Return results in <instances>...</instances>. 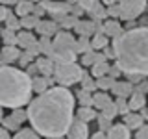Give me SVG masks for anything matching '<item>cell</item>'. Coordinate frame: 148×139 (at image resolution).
Returning a JSON list of instances; mask_svg holds the SVG:
<instances>
[{"label":"cell","mask_w":148,"mask_h":139,"mask_svg":"<svg viewBox=\"0 0 148 139\" xmlns=\"http://www.w3.org/2000/svg\"><path fill=\"white\" fill-rule=\"evenodd\" d=\"M74 102L76 95L67 87L56 85L37 98L30 102L26 108L28 120L32 128L45 139L48 137H63L69 133L74 119Z\"/></svg>","instance_id":"6da1fadb"},{"label":"cell","mask_w":148,"mask_h":139,"mask_svg":"<svg viewBox=\"0 0 148 139\" xmlns=\"http://www.w3.org/2000/svg\"><path fill=\"white\" fill-rule=\"evenodd\" d=\"M115 50V63L124 74H137L148 78V26L124 32L111 43Z\"/></svg>","instance_id":"7a4b0ae2"},{"label":"cell","mask_w":148,"mask_h":139,"mask_svg":"<svg viewBox=\"0 0 148 139\" xmlns=\"http://www.w3.org/2000/svg\"><path fill=\"white\" fill-rule=\"evenodd\" d=\"M32 93H34V80L17 67L0 69V104L2 108L21 109L30 106Z\"/></svg>","instance_id":"3957f363"},{"label":"cell","mask_w":148,"mask_h":139,"mask_svg":"<svg viewBox=\"0 0 148 139\" xmlns=\"http://www.w3.org/2000/svg\"><path fill=\"white\" fill-rule=\"evenodd\" d=\"M78 52V39H74L71 32L61 30L52 39V59L58 65L65 63H76Z\"/></svg>","instance_id":"277c9868"},{"label":"cell","mask_w":148,"mask_h":139,"mask_svg":"<svg viewBox=\"0 0 148 139\" xmlns=\"http://www.w3.org/2000/svg\"><path fill=\"white\" fill-rule=\"evenodd\" d=\"M85 71L80 63H65L58 65L56 63V72H54V80L59 87H71L74 83H82V78Z\"/></svg>","instance_id":"5b68a950"},{"label":"cell","mask_w":148,"mask_h":139,"mask_svg":"<svg viewBox=\"0 0 148 139\" xmlns=\"http://www.w3.org/2000/svg\"><path fill=\"white\" fill-rule=\"evenodd\" d=\"M146 8H148V4L145 0H120L119 2L120 19L126 21V22L137 21V19L146 11Z\"/></svg>","instance_id":"8992f818"},{"label":"cell","mask_w":148,"mask_h":139,"mask_svg":"<svg viewBox=\"0 0 148 139\" xmlns=\"http://www.w3.org/2000/svg\"><path fill=\"white\" fill-rule=\"evenodd\" d=\"M52 17L56 15H71L72 13V2H39Z\"/></svg>","instance_id":"52a82bcc"},{"label":"cell","mask_w":148,"mask_h":139,"mask_svg":"<svg viewBox=\"0 0 148 139\" xmlns=\"http://www.w3.org/2000/svg\"><path fill=\"white\" fill-rule=\"evenodd\" d=\"M74 32L80 37H89V39H92L96 35V22L91 21V19H80L76 28H74Z\"/></svg>","instance_id":"ba28073f"},{"label":"cell","mask_w":148,"mask_h":139,"mask_svg":"<svg viewBox=\"0 0 148 139\" xmlns=\"http://www.w3.org/2000/svg\"><path fill=\"white\" fill-rule=\"evenodd\" d=\"M59 32H61V28H59V24L54 22L52 19H48V21H41L39 26H37V34H39L41 37H48V39L56 37Z\"/></svg>","instance_id":"9c48e42d"},{"label":"cell","mask_w":148,"mask_h":139,"mask_svg":"<svg viewBox=\"0 0 148 139\" xmlns=\"http://www.w3.org/2000/svg\"><path fill=\"white\" fill-rule=\"evenodd\" d=\"M67 139H89V124L76 119L67 133Z\"/></svg>","instance_id":"30bf717a"},{"label":"cell","mask_w":148,"mask_h":139,"mask_svg":"<svg viewBox=\"0 0 148 139\" xmlns=\"http://www.w3.org/2000/svg\"><path fill=\"white\" fill-rule=\"evenodd\" d=\"M21 50L17 46H4L2 48V56H0V61H2V67H11L13 63H18L21 59Z\"/></svg>","instance_id":"8fae6325"},{"label":"cell","mask_w":148,"mask_h":139,"mask_svg":"<svg viewBox=\"0 0 148 139\" xmlns=\"http://www.w3.org/2000/svg\"><path fill=\"white\" fill-rule=\"evenodd\" d=\"M111 91H113V95L117 98H130L133 95V91H135V85H132L128 80H117Z\"/></svg>","instance_id":"7c38bea8"},{"label":"cell","mask_w":148,"mask_h":139,"mask_svg":"<svg viewBox=\"0 0 148 139\" xmlns=\"http://www.w3.org/2000/svg\"><path fill=\"white\" fill-rule=\"evenodd\" d=\"M37 67H39V72L41 76L45 78H54V72H56V61L52 58H45V56H41V58H37Z\"/></svg>","instance_id":"4fadbf2b"},{"label":"cell","mask_w":148,"mask_h":139,"mask_svg":"<svg viewBox=\"0 0 148 139\" xmlns=\"http://www.w3.org/2000/svg\"><path fill=\"white\" fill-rule=\"evenodd\" d=\"M104 34L109 37V39H117L119 35L124 34V26L120 24L119 21H115V19H108V21L104 22Z\"/></svg>","instance_id":"5bb4252c"},{"label":"cell","mask_w":148,"mask_h":139,"mask_svg":"<svg viewBox=\"0 0 148 139\" xmlns=\"http://www.w3.org/2000/svg\"><path fill=\"white\" fill-rule=\"evenodd\" d=\"M108 139H132V130L124 122L113 124V128L108 132Z\"/></svg>","instance_id":"9a60e30c"},{"label":"cell","mask_w":148,"mask_h":139,"mask_svg":"<svg viewBox=\"0 0 148 139\" xmlns=\"http://www.w3.org/2000/svg\"><path fill=\"white\" fill-rule=\"evenodd\" d=\"M128 104L133 113H139L143 108H146V95H143L139 91H133V95L128 98Z\"/></svg>","instance_id":"2e32d148"},{"label":"cell","mask_w":148,"mask_h":139,"mask_svg":"<svg viewBox=\"0 0 148 139\" xmlns=\"http://www.w3.org/2000/svg\"><path fill=\"white\" fill-rule=\"evenodd\" d=\"M54 82H56L54 78H45V76L34 78V93H37V95H43V93H46L48 89H52V83Z\"/></svg>","instance_id":"e0dca14e"},{"label":"cell","mask_w":148,"mask_h":139,"mask_svg":"<svg viewBox=\"0 0 148 139\" xmlns=\"http://www.w3.org/2000/svg\"><path fill=\"white\" fill-rule=\"evenodd\" d=\"M98 115L100 113H96L95 108H78V111H76V119L82 120V122H85V124H89L91 120H96Z\"/></svg>","instance_id":"ac0fdd59"},{"label":"cell","mask_w":148,"mask_h":139,"mask_svg":"<svg viewBox=\"0 0 148 139\" xmlns=\"http://www.w3.org/2000/svg\"><path fill=\"white\" fill-rule=\"evenodd\" d=\"M124 124L130 128V130H139L145 126V119L141 117V113H128L126 117H124Z\"/></svg>","instance_id":"d6986e66"},{"label":"cell","mask_w":148,"mask_h":139,"mask_svg":"<svg viewBox=\"0 0 148 139\" xmlns=\"http://www.w3.org/2000/svg\"><path fill=\"white\" fill-rule=\"evenodd\" d=\"M35 43H37V39H35V35L32 34V32H26V30L18 32V46H21L22 50L32 48Z\"/></svg>","instance_id":"ffe728a7"},{"label":"cell","mask_w":148,"mask_h":139,"mask_svg":"<svg viewBox=\"0 0 148 139\" xmlns=\"http://www.w3.org/2000/svg\"><path fill=\"white\" fill-rule=\"evenodd\" d=\"M111 102H113V100H111L109 95L104 93V91H96L95 95H92V106H95L96 109H100V111L104 109L108 104H111Z\"/></svg>","instance_id":"44dd1931"},{"label":"cell","mask_w":148,"mask_h":139,"mask_svg":"<svg viewBox=\"0 0 148 139\" xmlns=\"http://www.w3.org/2000/svg\"><path fill=\"white\" fill-rule=\"evenodd\" d=\"M34 9H35V4H34V2H28V0H21V2H17V6H15V13L22 19V17L32 15V13H34Z\"/></svg>","instance_id":"7402d4cb"},{"label":"cell","mask_w":148,"mask_h":139,"mask_svg":"<svg viewBox=\"0 0 148 139\" xmlns=\"http://www.w3.org/2000/svg\"><path fill=\"white\" fill-rule=\"evenodd\" d=\"M74 95H76V102H80V108H95L92 106V93L85 89H78Z\"/></svg>","instance_id":"603a6c76"},{"label":"cell","mask_w":148,"mask_h":139,"mask_svg":"<svg viewBox=\"0 0 148 139\" xmlns=\"http://www.w3.org/2000/svg\"><path fill=\"white\" fill-rule=\"evenodd\" d=\"M109 69H111V65L109 61H98V63H95V67L91 69V74H92V78H104V76H109Z\"/></svg>","instance_id":"cb8c5ba5"},{"label":"cell","mask_w":148,"mask_h":139,"mask_svg":"<svg viewBox=\"0 0 148 139\" xmlns=\"http://www.w3.org/2000/svg\"><path fill=\"white\" fill-rule=\"evenodd\" d=\"M82 89H85V91H89L95 95L96 89H98V85H96V78H92V74H89L85 71V74H83V78H82Z\"/></svg>","instance_id":"d4e9b609"},{"label":"cell","mask_w":148,"mask_h":139,"mask_svg":"<svg viewBox=\"0 0 148 139\" xmlns=\"http://www.w3.org/2000/svg\"><path fill=\"white\" fill-rule=\"evenodd\" d=\"M2 39H4V46H17L18 45V34L8 30V28H2Z\"/></svg>","instance_id":"484cf974"},{"label":"cell","mask_w":148,"mask_h":139,"mask_svg":"<svg viewBox=\"0 0 148 139\" xmlns=\"http://www.w3.org/2000/svg\"><path fill=\"white\" fill-rule=\"evenodd\" d=\"M39 22H41V19H37L34 13L32 15H28V17H22L21 19V26L24 28L26 32H32V30H37V26H39Z\"/></svg>","instance_id":"4316f807"},{"label":"cell","mask_w":148,"mask_h":139,"mask_svg":"<svg viewBox=\"0 0 148 139\" xmlns=\"http://www.w3.org/2000/svg\"><path fill=\"white\" fill-rule=\"evenodd\" d=\"M91 43H92V50H104L109 46V37L104 34H96L91 39Z\"/></svg>","instance_id":"83f0119b"},{"label":"cell","mask_w":148,"mask_h":139,"mask_svg":"<svg viewBox=\"0 0 148 139\" xmlns=\"http://www.w3.org/2000/svg\"><path fill=\"white\" fill-rule=\"evenodd\" d=\"M39 50H41V56H45V58H52V39H48V37H41V39H39Z\"/></svg>","instance_id":"f1b7e54d"},{"label":"cell","mask_w":148,"mask_h":139,"mask_svg":"<svg viewBox=\"0 0 148 139\" xmlns=\"http://www.w3.org/2000/svg\"><path fill=\"white\" fill-rule=\"evenodd\" d=\"M98 61V52L96 50H91V52L82 56V67H95V63Z\"/></svg>","instance_id":"f546056e"},{"label":"cell","mask_w":148,"mask_h":139,"mask_svg":"<svg viewBox=\"0 0 148 139\" xmlns=\"http://www.w3.org/2000/svg\"><path fill=\"white\" fill-rule=\"evenodd\" d=\"M13 139H41V136L34 128H22L18 133H13Z\"/></svg>","instance_id":"4dcf8cb0"},{"label":"cell","mask_w":148,"mask_h":139,"mask_svg":"<svg viewBox=\"0 0 148 139\" xmlns=\"http://www.w3.org/2000/svg\"><path fill=\"white\" fill-rule=\"evenodd\" d=\"M2 126L6 128V130H9V132H15V133H18V132L22 130V128H21V124H18L17 120L11 117V115H8V117H4V119H2Z\"/></svg>","instance_id":"1f68e13d"},{"label":"cell","mask_w":148,"mask_h":139,"mask_svg":"<svg viewBox=\"0 0 148 139\" xmlns=\"http://www.w3.org/2000/svg\"><path fill=\"white\" fill-rule=\"evenodd\" d=\"M115 82H117V80H113L111 76H104V78H98V80H96V85H98V89H100V91L108 93V91L113 89Z\"/></svg>","instance_id":"d6a6232c"},{"label":"cell","mask_w":148,"mask_h":139,"mask_svg":"<svg viewBox=\"0 0 148 139\" xmlns=\"http://www.w3.org/2000/svg\"><path fill=\"white\" fill-rule=\"evenodd\" d=\"M91 50H92V43L89 37H78V52L83 56V54L91 52Z\"/></svg>","instance_id":"836d02e7"},{"label":"cell","mask_w":148,"mask_h":139,"mask_svg":"<svg viewBox=\"0 0 148 139\" xmlns=\"http://www.w3.org/2000/svg\"><path fill=\"white\" fill-rule=\"evenodd\" d=\"M4 28H8V30H11V32H18L22 28L21 26V19H17V15L13 13V15L9 17L6 22H4Z\"/></svg>","instance_id":"e575fe53"},{"label":"cell","mask_w":148,"mask_h":139,"mask_svg":"<svg viewBox=\"0 0 148 139\" xmlns=\"http://www.w3.org/2000/svg\"><path fill=\"white\" fill-rule=\"evenodd\" d=\"M37 59H35V56L32 54V52H28V50H22V54H21V59H18V65L21 67H28V65H32V63H35Z\"/></svg>","instance_id":"d590c367"},{"label":"cell","mask_w":148,"mask_h":139,"mask_svg":"<svg viewBox=\"0 0 148 139\" xmlns=\"http://www.w3.org/2000/svg\"><path fill=\"white\" fill-rule=\"evenodd\" d=\"M96 122H98V130L100 132H106L108 133L111 128H113V122H111V119H108V117H104V115H98V119H96Z\"/></svg>","instance_id":"8d00e7d4"},{"label":"cell","mask_w":148,"mask_h":139,"mask_svg":"<svg viewBox=\"0 0 148 139\" xmlns=\"http://www.w3.org/2000/svg\"><path fill=\"white\" fill-rule=\"evenodd\" d=\"M100 113L104 115V117H108V119H111V120H113V119L119 115V109H117V104H115V100L111 102V104H108V106H106V108L102 109Z\"/></svg>","instance_id":"74e56055"},{"label":"cell","mask_w":148,"mask_h":139,"mask_svg":"<svg viewBox=\"0 0 148 139\" xmlns=\"http://www.w3.org/2000/svg\"><path fill=\"white\" fill-rule=\"evenodd\" d=\"M78 21H80V19H76V17H72V15H67L61 22H59V28H63L65 32H69L71 28H76Z\"/></svg>","instance_id":"f35d334b"},{"label":"cell","mask_w":148,"mask_h":139,"mask_svg":"<svg viewBox=\"0 0 148 139\" xmlns=\"http://www.w3.org/2000/svg\"><path fill=\"white\" fill-rule=\"evenodd\" d=\"M115 104H117L119 115H124V117H126L128 113H132V109H130V104H128V98H117V100H115Z\"/></svg>","instance_id":"ab89813d"},{"label":"cell","mask_w":148,"mask_h":139,"mask_svg":"<svg viewBox=\"0 0 148 139\" xmlns=\"http://www.w3.org/2000/svg\"><path fill=\"white\" fill-rule=\"evenodd\" d=\"M11 117L15 119L18 124H22L24 120H28V111L22 109V108H21V109H13V111H11Z\"/></svg>","instance_id":"60d3db41"},{"label":"cell","mask_w":148,"mask_h":139,"mask_svg":"<svg viewBox=\"0 0 148 139\" xmlns=\"http://www.w3.org/2000/svg\"><path fill=\"white\" fill-rule=\"evenodd\" d=\"M108 15L111 19H115V21H119L120 19V9H119V2H113L111 6L108 8Z\"/></svg>","instance_id":"b9f144b4"},{"label":"cell","mask_w":148,"mask_h":139,"mask_svg":"<svg viewBox=\"0 0 148 139\" xmlns=\"http://www.w3.org/2000/svg\"><path fill=\"white\" fill-rule=\"evenodd\" d=\"M26 74L34 80V78H37V76H41V72H39V67H37V63H32V65H28L26 67Z\"/></svg>","instance_id":"7bdbcfd3"},{"label":"cell","mask_w":148,"mask_h":139,"mask_svg":"<svg viewBox=\"0 0 148 139\" xmlns=\"http://www.w3.org/2000/svg\"><path fill=\"white\" fill-rule=\"evenodd\" d=\"M15 11H11V9H8V6H0V21L2 22H6L9 17L13 15Z\"/></svg>","instance_id":"ee69618b"},{"label":"cell","mask_w":148,"mask_h":139,"mask_svg":"<svg viewBox=\"0 0 148 139\" xmlns=\"http://www.w3.org/2000/svg\"><path fill=\"white\" fill-rule=\"evenodd\" d=\"M135 139H148V124H145L143 128H139L135 132Z\"/></svg>","instance_id":"f6af8a7d"},{"label":"cell","mask_w":148,"mask_h":139,"mask_svg":"<svg viewBox=\"0 0 148 139\" xmlns=\"http://www.w3.org/2000/svg\"><path fill=\"white\" fill-rule=\"evenodd\" d=\"M120 74H122V71H120V67H119V65H117V63H115V65H111V69H109V76L113 78V80H117Z\"/></svg>","instance_id":"bcb514c9"},{"label":"cell","mask_w":148,"mask_h":139,"mask_svg":"<svg viewBox=\"0 0 148 139\" xmlns=\"http://www.w3.org/2000/svg\"><path fill=\"white\" fill-rule=\"evenodd\" d=\"M126 78H128V82L132 83V85H139V83H141L143 80H145L143 76H137V74H128Z\"/></svg>","instance_id":"7dc6e473"},{"label":"cell","mask_w":148,"mask_h":139,"mask_svg":"<svg viewBox=\"0 0 148 139\" xmlns=\"http://www.w3.org/2000/svg\"><path fill=\"white\" fill-rule=\"evenodd\" d=\"M135 91L143 93V95H146V93H148V78H145V80H143L141 83H139V85L135 87Z\"/></svg>","instance_id":"c3c4849f"},{"label":"cell","mask_w":148,"mask_h":139,"mask_svg":"<svg viewBox=\"0 0 148 139\" xmlns=\"http://www.w3.org/2000/svg\"><path fill=\"white\" fill-rule=\"evenodd\" d=\"M45 13H46V9H45L43 6H41V4H35V9H34V15H35L37 19H41V17L45 15ZM41 21H43V19H41Z\"/></svg>","instance_id":"681fc988"},{"label":"cell","mask_w":148,"mask_h":139,"mask_svg":"<svg viewBox=\"0 0 148 139\" xmlns=\"http://www.w3.org/2000/svg\"><path fill=\"white\" fill-rule=\"evenodd\" d=\"M102 54L106 56V59H108V61H109V59H115V50H113V46H108V48H104V52H102Z\"/></svg>","instance_id":"f907efd6"},{"label":"cell","mask_w":148,"mask_h":139,"mask_svg":"<svg viewBox=\"0 0 148 139\" xmlns=\"http://www.w3.org/2000/svg\"><path fill=\"white\" fill-rule=\"evenodd\" d=\"M91 139H108V133L106 132H96V133H92Z\"/></svg>","instance_id":"816d5d0a"},{"label":"cell","mask_w":148,"mask_h":139,"mask_svg":"<svg viewBox=\"0 0 148 139\" xmlns=\"http://www.w3.org/2000/svg\"><path fill=\"white\" fill-rule=\"evenodd\" d=\"M0 133H2V139H13L11 136H9V130H6L2 126V130H0Z\"/></svg>","instance_id":"f5cc1de1"},{"label":"cell","mask_w":148,"mask_h":139,"mask_svg":"<svg viewBox=\"0 0 148 139\" xmlns=\"http://www.w3.org/2000/svg\"><path fill=\"white\" fill-rule=\"evenodd\" d=\"M139 113H141V117L145 119V120H148V108H143L141 111H139Z\"/></svg>","instance_id":"db71d44e"},{"label":"cell","mask_w":148,"mask_h":139,"mask_svg":"<svg viewBox=\"0 0 148 139\" xmlns=\"http://www.w3.org/2000/svg\"><path fill=\"white\" fill-rule=\"evenodd\" d=\"M48 139H65V137H48Z\"/></svg>","instance_id":"11a10c76"}]
</instances>
